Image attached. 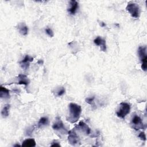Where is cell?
<instances>
[{
  "mask_svg": "<svg viewBox=\"0 0 147 147\" xmlns=\"http://www.w3.org/2000/svg\"><path fill=\"white\" fill-rule=\"evenodd\" d=\"M10 109V105H5L1 111V115L3 118H6L9 116V111Z\"/></svg>",
  "mask_w": 147,
  "mask_h": 147,
  "instance_id": "obj_17",
  "label": "cell"
},
{
  "mask_svg": "<svg viewBox=\"0 0 147 147\" xmlns=\"http://www.w3.org/2000/svg\"><path fill=\"white\" fill-rule=\"evenodd\" d=\"M18 29H19L20 33L23 35L25 36L28 34V28L24 23H20L18 25Z\"/></svg>",
  "mask_w": 147,
  "mask_h": 147,
  "instance_id": "obj_15",
  "label": "cell"
},
{
  "mask_svg": "<svg viewBox=\"0 0 147 147\" xmlns=\"http://www.w3.org/2000/svg\"><path fill=\"white\" fill-rule=\"evenodd\" d=\"M37 63H38L39 65H42V64L43 63V61L42 60H39V61H38Z\"/></svg>",
  "mask_w": 147,
  "mask_h": 147,
  "instance_id": "obj_23",
  "label": "cell"
},
{
  "mask_svg": "<svg viewBox=\"0 0 147 147\" xmlns=\"http://www.w3.org/2000/svg\"><path fill=\"white\" fill-rule=\"evenodd\" d=\"M23 146L26 147H33L36 146V142L33 138H28L26 139L23 142L21 145Z\"/></svg>",
  "mask_w": 147,
  "mask_h": 147,
  "instance_id": "obj_14",
  "label": "cell"
},
{
  "mask_svg": "<svg viewBox=\"0 0 147 147\" xmlns=\"http://www.w3.org/2000/svg\"><path fill=\"white\" fill-rule=\"evenodd\" d=\"M51 146H61L60 144H59L57 141H54L53 142V144L51 145Z\"/></svg>",
  "mask_w": 147,
  "mask_h": 147,
  "instance_id": "obj_22",
  "label": "cell"
},
{
  "mask_svg": "<svg viewBox=\"0 0 147 147\" xmlns=\"http://www.w3.org/2000/svg\"><path fill=\"white\" fill-rule=\"evenodd\" d=\"M48 124H49V120H48V118L47 117H41L40 119V120H39V122L37 124V126H38L39 128H41V127H43L44 126L48 125Z\"/></svg>",
  "mask_w": 147,
  "mask_h": 147,
  "instance_id": "obj_16",
  "label": "cell"
},
{
  "mask_svg": "<svg viewBox=\"0 0 147 147\" xmlns=\"http://www.w3.org/2000/svg\"><path fill=\"white\" fill-rule=\"evenodd\" d=\"M94 43L96 45L101 47V50L104 52H105L106 51V41L103 39L100 36L96 37L95 40H94Z\"/></svg>",
  "mask_w": 147,
  "mask_h": 147,
  "instance_id": "obj_8",
  "label": "cell"
},
{
  "mask_svg": "<svg viewBox=\"0 0 147 147\" xmlns=\"http://www.w3.org/2000/svg\"><path fill=\"white\" fill-rule=\"evenodd\" d=\"M70 7L68 9V11L71 15H74L76 13L79 7L78 3L77 1H75V0H72V1L70 2Z\"/></svg>",
  "mask_w": 147,
  "mask_h": 147,
  "instance_id": "obj_10",
  "label": "cell"
},
{
  "mask_svg": "<svg viewBox=\"0 0 147 147\" xmlns=\"http://www.w3.org/2000/svg\"><path fill=\"white\" fill-rule=\"evenodd\" d=\"M131 125L132 128L135 130L142 129H144L145 128L141 118L138 116H134L132 118Z\"/></svg>",
  "mask_w": 147,
  "mask_h": 147,
  "instance_id": "obj_7",
  "label": "cell"
},
{
  "mask_svg": "<svg viewBox=\"0 0 147 147\" xmlns=\"http://www.w3.org/2000/svg\"><path fill=\"white\" fill-rule=\"evenodd\" d=\"M69 116L67 118V120L71 124L76 122L82 113V108L80 105L74 103H70L69 105Z\"/></svg>",
  "mask_w": 147,
  "mask_h": 147,
  "instance_id": "obj_1",
  "label": "cell"
},
{
  "mask_svg": "<svg viewBox=\"0 0 147 147\" xmlns=\"http://www.w3.org/2000/svg\"><path fill=\"white\" fill-rule=\"evenodd\" d=\"M14 146H21V145H19V144H16V145H15Z\"/></svg>",
  "mask_w": 147,
  "mask_h": 147,
  "instance_id": "obj_25",
  "label": "cell"
},
{
  "mask_svg": "<svg viewBox=\"0 0 147 147\" xmlns=\"http://www.w3.org/2000/svg\"><path fill=\"white\" fill-rule=\"evenodd\" d=\"M68 141L71 145L76 146L80 144L79 137L74 130H70L68 132Z\"/></svg>",
  "mask_w": 147,
  "mask_h": 147,
  "instance_id": "obj_6",
  "label": "cell"
},
{
  "mask_svg": "<svg viewBox=\"0 0 147 147\" xmlns=\"http://www.w3.org/2000/svg\"><path fill=\"white\" fill-rule=\"evenodd\" d=\"M101 27H105V26H106V24H105L104 23H103V22H101Z\"/></svg>",
  "mask_w": 147,
  "mask_h": 147,
  "instance_id": "obj_24",
  "label": "cell"
},
{
  "mask_svg": "<svg viewBox=\"0 0 147 147\" xmlns=\"http://www.w3.org/2000/svg\"><path fill=\"white\" fill-rule=\"evenodd\" d=\"M45 32L49 36H50L51 37L54 36V32H53V30L50 28H47L45 29Z\"/></svg>",
  "mask_w": 147,
  "mask_h": 147,
  "instance_id": "obj_20",
  "label": "cell"
},
{
  "mask_svg": "<svg viewBox=\"0 0 147 147\" xmlns=\"http://www.w3.org/2000/svg\"><path fill=\"white\" fill-rule=\"evenodd\" d=\"M126 10L130 14L131 16L135 19L139 18L140 16V9L138 5L134 3H129Z\"/></svg>",
  "mask_w": 147,
  "mask_h": 147,
  "instance_id": "obj_4",
  "label": "cell"
},
{
  "mask_svg": "<svg viewBox=\"0 0 147 147\" xmlns=\"http://www.w3.org/2000/svg\"><path fill=\"white\" fill-rule=\"evenodd\" d=\"M130 112V106L129 104L126 102H121L120 104V109L117 111V116L122 119H124L125 117Z\"/></svg>",
  "mask_w": 147,
  "mask_h": 147,
  "instance_id": "obj_3",
  "label": "cell"
},
{
  "mask_svg": "<svg viewBox=\"0 0 147 147\" xmlns=\"http://www.w3.org/2000/svg\"><path fill=\"white\" fill-rule=\"evenodd\" d=\"M53 128L56 132H58L63 134H65L68 133V131L65 127L63 122L61 120V119L59 117L57 118L55 122H54V124H53Z\"/></svg>",
  "mask_w": 147,
  "mask_h": 147,
  "instance_id": "obj_5",
  "label": "cell"
},
{
  "mask_svg": "<svg viewBox=\"0 0 147 147\" xmlns=\"http://www.w3.org/2000/svg\"><path fill=\"white\" fill-rule=\"evenodd\" d=\"M138 137L140 138V140L142 141H146V135L144 132H140V133L138 134Z\"/></svg>",
  "mask_w": 147,
  "mask_h": 147,
  "instance_id": "obj_21",
  "label": "cell"
},
{
  "mask_svg": "<svg viewBox=\"0 0 147 147\" xmlns=\"http://www.w3.org/2000/svg\"><path fill=\"white\" fill-rule=\"evenodd\" d=\"M138 54L140 61L141 62V69L144 71H146L147 69V55H146V47H139L138 50Z\"/></svg>",
  "mask_w": 147,
  "mask_h": 147,
  "instance_id": "obj_2",
  "label": "cell"
},
{
  "mask_svg": "<svg viewBox=\"0 0 147 147\" xmlns=\"http://www.w3.org/2000/svg\"><path fill=\"white\" fill-rule=\"evenodd\" d=\"M65 88L63 87H61L60 89H59L57 91V96H61L62 95H63L65 93Z\"/></svg>",
  "mask_w": 147,
  "mask_h": 147,
  "instance_id": "obj_19",
  "label": "cell"
},
{
  "mask_svg": "<svg viewBox=\"0 0 147 147\" xmlns=\"http://www.w3.org/2000/svg\"><path fill=\"white\" fill-rule=\"evenodd\" d=\"M78 127L84 133H85L87 135H89L91 133V129L88 127V126L85 124L83 121H80L78 124Z\"/></svg>",
  "mask_w": 147,
  "mask_h": 147,
  "instance_id": "obj_13",
  "label": "cell"
},
{
  "mask_svg": "<svg viewBox=\"0 0 147 147\" xmlns=\"http://www.w3.org/2000/svg\"><path fill=\"white\" fill-rule=\"evenodd\" d=\"M10 91L5 87H4L3 86L0 87V96L1 98L8 99L10 98Z\"/></svg>",
  "mask_w": 147,
  "mask_h": 147,
  "instance_id": "obj_12",
  "label": "cell"
},
{
  "mask_svg": "<svg viewBox=\"0 0 147 147\" xmlns=\"http://www.w3.org/2000/svg\"><path fill=\"white\" fill-rule=\"evenodd\" d=\"M33 61V58L29 55H26L24 59L20 62V65L23 69L27 70L29 67V63Z\"/></svg>",
  "mask_w": 147,
  "mask_h": 147,
  "instance_id": "obj_9",
  "label": "cell"
},
{
  "mask_svg": "<svg viewBox=\"0 0 147 147\" xmlns=\"http://www.w3.org/2000/svg\"><path fill=\"white\" fill-rule=\"evenodd\" d=\"M19 82L17 84H24L25 86H27L29 84V80L28 77L24 74H19L18 76Z\"/></svg>",
  "mask_w": 147,
  "mask_h": 147,
  "instance_id": "obj_11",
  "label": "cell"
},
{
  "mask_svg": "<svg viewBox=\"0 0 147 147\" xmlns=\"http://www.w3.org/2000/svg\"><path fill=\"white\" fill-rule=\"evenodd\" d=\"M94 99H95V96H91V97H88V98H87L86 99V102L91 105V106H93L94 105Z\"/></svg>",
  "mask_w": 147,
  "mask_h": 147,
  "instance_id": "obj_18",
  "label": "cell"
}]
</instances>
